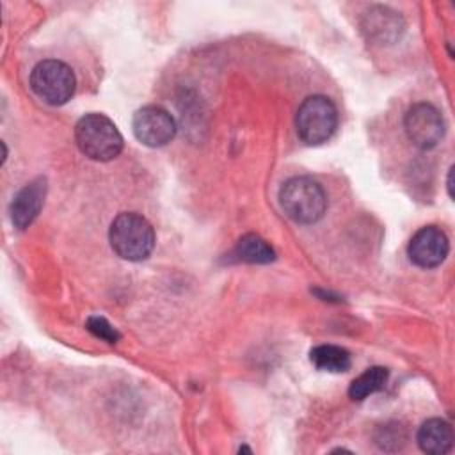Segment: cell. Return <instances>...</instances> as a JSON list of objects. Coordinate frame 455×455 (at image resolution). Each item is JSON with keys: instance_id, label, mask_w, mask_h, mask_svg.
<instances>
[{"instance_id": "1", "label": "cell", "mask_w": 455, "mask_h": 455, "mask_svg": "<svg viewBox=\"0 0 455 455\" xmlns=\"http://www.w3.org/2000/svg\"><path fill=\"white\" fill-rule=\"evenodd\" d=\"M108 240L117 256L128 261H140L155 247V231L142 215L123 212L112 220Z\"/></svg>"}, {"instance_id": "2", "label": "cell", "mask_w": 455, "mask_h": 455, "mask_svg": "<svg viewBox=\"0 0 455 455\" xmlns=\"http://www.w3.org/2000/svg\"><path fill=\"white\" fill-rule=\"evenodd\" d=\"M279 203L291 220L299 224H313L323 217L327 196L322 185L313 178L297 176L281 187Z\"/></svg>"}, {"instance_id": "3", "label": "cell", "mask_w": 455, "mask_h": 455, "mask_svg": "<svg viewBox=\"0 0 455 455\" xmlns=\"http://www.w3.org/2000/svg\"><path fill=\"white\" fill-rule=\"evenodd\" d=\"M75 139L80 151L96 162H108L123 149L117 126L103 114L84 116L75 126Z\"/></svg>"}, {"instance_id": "4", "label": "cell", "mask_w": 455, "mask_h": 455, "mask_svg": "<svg viewBox=\"0 0 455 455\" xmlns=\"http://www.w3.org/2000/svg\"><path fill=\"white\" fill-rule=\"evenodd\" d=\"M338 126V110L334 103L322 94L309 96L302 101L295 116V128L302 142L316 146L332 137Z\"/></svg>"}, {"instance_id": "5", "label": "cell", "mask_w": 455, "mask_h": 455, "mask_svg": "<svg viewBox=\"0 0 455 455\" xmlns=\"http://www.w3.org/2000/svg\"><path fill=\"white\" fill-rule=\"evenodd\" d=\"M75 75L60 60H43L30 73L32 91L48 105H62L75 92Z\"/></svg>"}, {"instance_id": "6", "label": "cell", "mask_w": 455, "mask_h": 455, "mask_svg": "<svg viewBox=\"0 0 455 455\" xmlns=\"http://www.w3.org/2000/svg\"><path fill=\"white\" fill-rule=\"evenodd\" d=\"M403 126L409 140L421 149L435 148L444 135V119L430 103L412 105L405 114Z\"/></svg>"}, {"instance_id": "7", "label": "cell", "mask_w": 455, "mask_h": 455, "mask_svg": "<svg viewBox=\"0 0 455 455\" xmlns=\"http://www.w3.org/2000/svg\"><path fill=\"white\" fill-rule=\"evenodd\" d=\"M132 128L135 137L149 146V148H160L172 140L176 133V123L171 117L167 110L162 107H142L133 114Z\"/></svg>"}, {"instance_id": "8", "label": "cell", "mask_w": 455, "mask_h": 455, "mask_svg": "<svg viewBox=\"0 0 455 455\" xmlns=\"http://www.w3.org/2000/svg\"><path fill=\"white\" fill-rule=\"evenodd\" d=\"M448 236L435 226H425L416 231L407 245L409 259L421 268H432L441 265L448 256Z\"/></svg>"}, {"instance_id": "9", "label": "cell", "mask_w": 455, "mask_h": 455, "mask_svg": "<svg viewBox=\"0 0 455 455\" xmlns=\"http://www.w3.org/2000/svg\"><path fill=\"white\" fill-rule=\"evenodd\" d=\"M361 27L370 41L393 44L402 37L405 23L396 11L384 5H373L363 14Z\"/></svg>"}, {"instance_id": "10", "label": "cell", "mask_w": 455, "mask_h": 455, "mask_svg": "<svg viewBox=\"0 0 455 455\" xmlns=\"http://www.w3.org/2000/svg\"><path fill=\"white\" fill-rule=\"evenodd\" d=\"M46 194V183L43 178H37L27 183L11 203V220L18 229H25L34 222L43 208Z\"/></svg>"}, {"instance_id": "11", "label": "cell", "mask_w": 455, "mask_h": 455, "mask_svg": "<svg viewBox=\"0 0 455 455\" xmlns=\"http://www.w3.org/2000/svg\"><path fill=\"white\" fill-rule=\"evenodd\" d=\"M418 444L425 453L441 455L451 450L453 446V430L448 421L432 418L427 419L418 430Z\"/></svg>"}, {"instance_id": "12", "label": "cell", "mask_w": 455, "mask_h": 455, "mask_svg": "<svg viewBox=\"0 0 455 455\" xmlns=\"http://www.w3.org/2000/svg\"><path fill=\"white\" fill-rule=\"evenodd\" d=\"M311 363L322 370L331 373H341L350 368V354L336 345H318L309 352Z\"/></svg>"}, {"instance_id": "13", "label": "cell", "mask_w": 455, "mask_h": 455, "mask_svg": "<svg viewBox=\"0 0 455 455\" xmlns=\"http://www.w3.org/2000/svg\"><path fill=\"white\" fill-rule=\"evenodd\" d=\"M389 371L382 366H371L363 371L357 379L352 380L348 387V395L352 400H364L366 396L380 391L387 382Z\"/></svg>"}, {"instance_id": "14", "label": "cell", "mask_w": 455, "mask_h": 455, "mask_svg": "<svg viewBox=\"0 0 455 455\" xmlns=\"http://www.w3.org/2000/svg\"><path fill=\"white\" fill-rule=\"evenodd\" d=\"M238 259L247 263H270L275 258L274 249L258 235H245L238 240L235 247Z\"/></svg>"}, {"instance_id": "15", "label": "cell", "mask_w": 455, "mask_h": 455, "mask_svg": "<svg viewBox=\"0 0 455 455\" xmlns=\"http://www.w3.org/2000/svg\"><path fill=\"white\" fill-rule=\"evenodd\" d=\"M87 329L94 336H98V338H101V339H105L108 343H116L119 339V332L103 316H91L87 320Z\"/></svg>"}, {"instance_id": "16", "label": "cell", "mask_w": 455, "mask_h": 455, "mask_svg": "<svg viewBox=\"0 0 455 455\" xmlns=\"http://www.w3.org/2000/svg\"><path fill=\"white\" fill-rule=\"evenodd\" d=\"M451 174H453V167H450V172H448V194H450V197L453 196V192H451Z\"/></svg>"}]
</instances>
